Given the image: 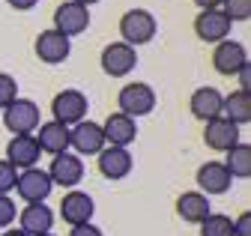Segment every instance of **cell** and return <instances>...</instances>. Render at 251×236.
<instances>
[{
	"mask_svg": "<svg viewBox=\"0 0 251 236\" xmlns=\"http://www.w3.org/2000/svg\"><path fill=\"white\" fill-rule=\"evenodd\" d=\"M6 3H9L12 9H18V12H27V9H33L39 0H6Z\"/></svg>",
	"mask_w": 251,
	"mask_h": 236,
	"instance_id": "32",
	"label": "cell"
},
{
	"mask_svg": "<svg viewBox=\"0 0 251 236\" xmlns=\"http://www.w3.org/2000/svg\"><path fill=\"white\" fill-rule=\"evenodd\" d=\"M195 3H198V9H222L225 0H195Z\"/></svg>",
	"mask_w": 251,
	"mask_h": 236,
	"instance_id": "33",
	"label": "cell"
},
{
	"mask_svg": "<svg viewBox=\"0 0 251 236\" xmlns=\"http://www.w3.org/2000/svg\"><path fill=\"white\" fill-rule=\"evenodd\" d=\"M117 108H120V114L132 117V120L147 117L155 108V90L150 84H144V81H132V84H126L117 93Z\"/></svg>",
	"mask_w": 251,
	"mask_h": 236,
	"instance_id": "3",
	"label": "cell"
},
{
	"mask_svg": "<svg viewBox=\"0 0 251 236\" xmlns=\"http://www.w3.org/2000/svg\"><path fill=\"white\" fill-rule=\"evenodd\" d=\"M155 30H159V24H155V15L150 9H126L120 18V36L132 48L152 42Z\"/></svg>",
	"mask_w": 251,
	"mask_h": 236,
	"instance_id": "1",
	"label": "cell"
},
{
	"mask_svg": "<svg viewBox=\"0 0 251 236\" xmlns=\"http://www.w3.org/2000/svg\"><path fill=\"white\" fill-rule=\"evenodd\" d=\"M15 180H18V170L6 159H0V194H9L15 189Z\"/></svg>",
	"mask_w": 251,
	"mask_h": 236,
	"instance_id": "28",
	"label": "cell"
},
{
	"mask_svg": "<svg viewBox=\"0 0 251 236\" xmlns=\"http://www.w3.org/2000/svg\"><path fill=\"white\" fill-rule=\"evenodd\" d=\"M66 236H105L96 224H78V227H72Z\"/></svg>",
	"mask_w": 251,
	"mask_h": 236,
	"instance_id": "31",
	"label": "cell"
},
{
	"mask_svg": "<svg viewBox=\"0 0 251 236\" xmlns=\"http://www.w3.org/2000/svg\"><path fill=\"white\" fill-rule=\"evenodd\" d=\"M75 3H81V6H87V9H90L93 3H99V0H75Z\"/></svg>",
	"mask_w": 251,
	"mask_h": 236,
	"instance_id": "36",
	"label": "cell"
},
{
	"mask_svg": "<svg viewBox=\"0 0 251 236\" xmlns=\"http://www.w3.org/2000/svg\"><path fill=\"white\" fill-rule=\"evenodd\" d=\"M51 224H54V212L48 210V203H27L24 210L18 212V227L27 236L51 233Z\"/></svg>",
	"mask_w": 251,
	"mask_h": 236,
	"instance_id": "21",
	"label": "cell"
},
{
	"mask_svg": "<svg viewBox=\"0 0 251 236\" xmlns=\"http://www.w3.org/2000/svg\"><path fill=\"white\" fill-rule=\"evenodd\" d=\"M222 93L215 90V87H198L188 99V111H192L195 120L206 123V120H215V117H222Z\"/></svg>",
	"mask_w": 251,
	"mask_h": 236,
	"instance_id": "20",
	"label": "cell"
},
{
	"mask_svg": "<svg viewBox=\"0 0 251 236\" xmlns=\"http://www.w3.org/2000/svg\"><path fill=\"white\" fill-rule=\"evenodd\" d=\"M18 210H15V200L9 194H0V230H6L12 221H15Z\"/></svg>",
	"mask_w": 251,
	"mask_h": 236,
	"instance_id": "29",
	"label": "cell"
},
{
	"mask_svg": "<svg viewBox=\"0 0 251 236\" xmlns=\"http://www.w3.org/2000/svg\"><path fill=\"white\" fill-rule=\"evenodd\" d=\"M93 212H96V203L93 197L81 189H69L60 200V218L66 221L69 227H78V224H90Z\"/></svg>",
	"mask_w": 251,
	"mask_h": 236,
	"instance_id": "9",
	"label": "cell"
},
{
	"mask_svg": "<svg viewBox=\"0 0 251 236\" xmlns=\"http://www.w3.org/2000/svg\"><path fill=\"white\" fill-rule=\"evenodd\" d=\"M42 236H57V233H42Z\"/></svg>",
	"mask_w": 251,
	"mask_h": 236,
	"instance_id": "37",
	"label": "cell"
},
{
	"mask_svg": "<svg viewBox=\"0 0 251 236\" xmlns=\"http://www.w3.org/2000/svg\"><path fill=\"white\" fill-rule=\"evenodd\" d=\"M174 210L185 224H201L212 212V206H209V197L201 194V191H182L174 203Z\"/></svg>",
	"mask_w": 251,
	"mask_h": 236,
	"instance_id": "22",
	"label": "cell"
},
{
	"mask_svg": "<svg viewBox=\"0 0 251 236\" xmlns=\"http://www.w3.org/2000/svg\"><path fill=\"white\" fill-rule=\"evenodd\" d=\"M239 138H242L239 135V126L230 123V120H225V117H215V120H206L203 123V143L209 146V150H215V153L233 150L236 143H242Z\"/></svg>",
	"mask_w": 251,
	"mask_h": 236,
	"instance_id": "10",
	"label": "cell"
},
{
	"mask_svg": "<svg viewBox=\"0 0 251 236\" xmlns=\"http://www.w3.org/2000/svg\"><path fill=\"white\" fill-rule=\"evenodd\" d=\"M99 66H102L105 75L123 78V75H129V72L138 66V51H135L132 45H126V42H111V45L102 48Z\"/></svg>",
	"mask_w": 251,
	"mask_h": 236,
	"instance_id": "7",
	"label": "cell"
},
{
	"mask_svg": "<svg viewBox=\"0 0 251 236\" xmlns=\"http://www.w3.org/2000/svg\"><path fill=\"white\" fill-rule=\"evenodd\" d=\"M87 108H90V102H87V96L81 93V90H60L54 99H51V114H54V120L57 123H63V126H75V123H81V120H87Z\"/></svg>",
	"mask_w": 251,
	"mask_h": 236,
	"instance_id": "4",
	"label": "cell"
},
{
	"mask_svg": "<svg viewBox=\"0 0 251 236\" xmlns=\"http://www.w3.org/2000/svg\"><path fill=\"white\" fill-rule=\"evenodd\" d=\"M230 18L222 12V9H201L198 12V18H195V36L201 39V42H222V39H227V33H230Z\"/></svg>",
	"mask_w": 251,
	"mask_h": 236,
	"instance_id": "13",
	"label": "cell"
},
{
	"mask_svg": "<svg viewBox=\"0 0 251 236\" xmlns=\"http://www.w3.org/2000/svg\"><path fill=\"white\" fill-rule=\"evenodd\" d=\"M33 54L39 57L42 63L57 66V63H63V60H66V57L72 54V39H66L63 33H57L54 27H51V30H42V33L36 36V42H33Z\"/></svg>",
	"mask_w": 251,
	"mask_h": 236,
	"instance_id": "12",
	"label": "cell"
},
{
	"mask_svg": "<svg viewBox=\"0 0 251 236\" xmlns=\"http://www.w3.org/2000/svg\"><path fill=\"white\" fill-rule=\"evenodd\" d=\"M15 99H18V81L12 75H6V72H0V111Z\"/></svg>",
	"mask_w": 251,
	"mask_h": 236,
	"instance_id": "27",
	"label": "cell"
},
{
	"mask_svg": "<svg viewBox=\"0 0 251 236\" xmlns=\"http://www.w3.org/2000/svg\"><path fill=\"white\" fill-rule=\"evenodd\" d=\"M230 173V180H248L251 176V146L248 143H236L233 150L225 153V162H222Z\"/></svg>",
	"mask_w": 251,
	"mask_h": 236,
	"instance_id": "24",
	"label": "cell"
},
{
	"mask_svg": "<svg viewBox=\"0 0 251 236\" xmlns=\"http://www.w3.org/2000/svg\"><path fill=\"white\" fill-rule=\"evenodd\" d=\"M87 27H90V9L75 3V0H66V3H60L54 9V30L63 33L66 39L81 36Z\"/></svg>",
	"mask_w": 251,
	"mask_h": 236,
	"instance_id": "8",
	"label": "cell"
},
{
	"mask_svg": "<svg viewBox=\"0 0 251 236\" xmlns=\"http://www.w3.org/2000/svg\"><path fill=\"white\" fill-rule=\"evenodd\" d=\"M36 143H39V150L48 153V156H60V153H66L69 150V126H63L57 120H48V123H39L36 129Z\"/></svg>",
	"mask_w": 251,
	"mask_h": 236,
	"instance_id": "19",
	"label": "cell"
},
{
	"mask_svg": "<svg viewBox=\"0 0 251 236\" xmlns=\"http://www.w3.org/2000/svg\"><path fill=\"white\" fill-rule=\"evenodd\" d=\"M48 176H51V183L54 186H63V189H75L81 180H84V162L81 156L75 153H60L54 156V162L48 165Z\"/></svg>",
	"mask_w": 251,
	"mask_h": 236,
	"instance_id": "14",
	"label": "cell"
},
{
	"mask_svg": "<svg viewBox=\"0 0 251 236\" xmlns=\"http://www.w3.org/2000/svg\"><path fill=\"white\" fill-rule=\"evenodd\" d=\"M222 117L236 126H245L251 120V93L245 90H233L222 99Z\"/></svg>",
	"mask_w": 251,
	"mask_h": 236,
	"instance_id": "23",
	"label": "cell"
},
{
	"mask_svg": "<svg viewBox=\"0 0 251 236\" xmlns=\"http://www.w3.org/2000/svg\"><path fill=\"white\" fill-rule=\"evenodd\" d=\"M201 236H233V218L225 212H209L201 221Z\"/></svg>",
	"mask_w": 251,
	"mask_h": 236,
	"instance_id": "25",
	"label": "cell"
},
{
	"mask_svg": "<svg viewBox=\"0 0 251 236\" xmlns=\"http://www.w3.org/2000/svg\"><path fill=\"white\" fill-rule=\"evenodd\" d=\"M239 90H245V93H248V66L239 72Z\"/></svg>",
	"mask_w": 251,
	"mask_h": 236,
	"instance_id": "34",
	"label": "cell"
},
{
	"mask_svg": "<svg viewBox=\"0 0 251 236\" xmlns=\"http://www.w3.org/2000/svg\"><path fill=\"white\" fill-rule=\"evenodd\" d=\"M102 138H105V146H126L138 138V123L126 114H108V120L102 123Z\"/></svg>",
	"mask_w": 251,
	"mask_h": 236,
	"instance_id": "16",
	"label": "cell"
},
{
	"mask_svg": "<svg viewBox=\"0 0 251 236\" xmlns=\"http://www.w3.org/2000/svg\"><path fill=\"white\" fill-rule=\"evenodd\" d=\"M245 66H248V51H245L242 42H236V39H222V42H215V48H212V69H215L218 75L233 78V75H239Z\"/></svg>",
	"mask_w": 251,
	"mask_h": 236,
	"instance_id": "5",
	"label": "cell"
},
{
	"mask_svg": "<svg viewBox=\"0 0 251 236\" xmlns=\"http://www.w3.org/2000/svg\"><path fill=\"white\" fill-rule=\"evenodd\" d=\"M51 189H54V183H51L48 170H42V167H27V170L18 173L12 191H18V197L24 203H45L48 194H51Z\"/></svg>",
	"mask_w": 251,
	"mask_h": 236,
	"instance_id": "6",
	"label": "cell"
},
{
	"mask_svg": "<svg viewBox=\"0 0 251 236\" xmlns=\"http://www.w3.org/2000/svg\"><path fill=\"white\" fill-rule=\"evenodd\" d=\"M42 123V117H39V105L36 102H30V99H15L3 108V126L6 132L15 138V135H33Z\"/></svg>",
	"mask_w": 251,
	"mask_h": 236,
	"instance_id": "2",
	"label": "cell"
},
{
	"mask_svg": "<svg viewBox=\"0 0 251 236\" xmlns=\"http://www.w3.org/2000/svg\"><path fill=\"white\" fill-rule=\"evenodd\" d=\"M42 150L33 135H15L9 143H6V162L15 167V170H27V167H36Z\"/></svg>",
	"mask_w": 251,
	"mask_h": 236,
	"instance_id": "17",
	"label": "cell"
},
{
	"mask_svg": "<svg viewBox=\"0 0 251 236\" xmlns=\"http://www.w3.org/2000/svg\"><path fill=\"white\" fill-rule=\"evenodd\" d=\"M195 180H198V186H201V194H225L227 189H230V173H227V167L222 165V162H203L201 167H198V173H195Z\"/></svg>",
	"mask_w": 251,
	"mask_h": 236,
	"instance_id": "18",
	"label": "cell"
},
{
	"mask_svg": "<svg viewBox=\"0 0 251 236\" xmlns=\"http://www.w3.org/2000/svg\"><path fill=\"white\" fill-rule=\"evenodd\" d=\"M222 12L233 21H248L251 18V0H225L222 3Z\"/></svg>",
	"mask_w": 251,
	"mask_h": 236,
	"instance_id": "26",
	"label": "cell"
},
{
	"mask_svg": "<svg viewBox=\"0 0 251 236\" xmlns=\"http://www.w3.org/2000/svg\"><path fill=\"white\" fill-rule=\"evenodd\" d=\"M0 236H27V233H24L21 227H6L3 233H0Z\"/></svg>",
	"mask_w": 251,
	"mask_h": 236,
	"instance_id": "35",
	"label": "cell"
},
{
	"mask_svg": "<svg viewBox=\"0 0 251 236\" xmlns=\"http://www.w3.org/2000/svg\"><path fill=\"white\" fill-rule=\"evenodd\" d=\"M233 236H251V212H239L233 218Z\"/></svg>",
	"mask_w": 251,
	"mask_h": 236,
	"instance_id": "30",
	"label": "cell"
},
{
	"mask_svg": "<svg viewBox=\"0 0 251 236\" xmlns=\"http://www.w3.org/2000/svg\"><path fill=\"white\" fill-rule=\"evenodd\" d=\"M69 146H75V156H99L105 150L102 126L93 120H81L69 129Z\"/></svg>",
	"mask_w": 251,
	"mask_h": 236,
	"instance_id": "11",
	"label": "cell"
},
{
	"mask_svg": "<svg viewBox=\"0 0 251 236\" xmlns=\"http://www.w3.org/2000/svg\"><path fill=\"white\" fill-rule=\"evenodd\" d=\"M96 159H99L96 162L99 173L105 180H126V176L132 173V167H135V159H132V153L126 150V146H105Z\"/></svg>",
	"mask_w": 251,
	"mask_h": 236,
	"instance_id": "15",
	"label": "cell"
}]
</instances>
